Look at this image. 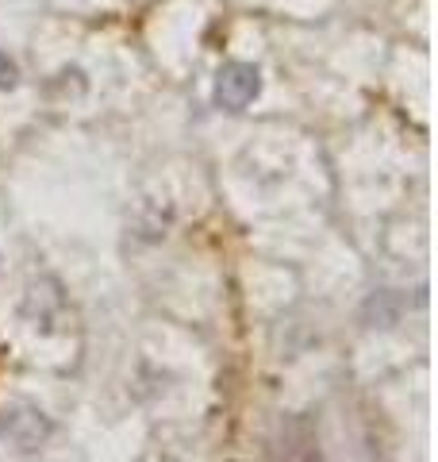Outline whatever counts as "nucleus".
Instances as JSON below:
<instances>
[{"instance_id":"1","label":"nucleus","mask_w":438,"mask_h":462,"mask_svg":"<svg viewBox=\"0 0 438 462\" xmlns=\"http://www.w3.org/2000/svg\"><path fill=\"white\" fill-rule=\"evenodd\" d=\"M54 436V420L32 401H12L0 409V439H8L16 451L32 455Z\"/></svg>"},{"instance_id":"2","label":"nucleus","mask_w":438,"mask_h":462,"mask_svg":"<svg viewBox=\"0 0 438 462\" xmlns=\"http://www.w3.org/2000/svg\"><path fill=\"white\" fill-rule=\"evenodd\" d=\"M261 93V74L251 62H224L215 74V105L224 112H242L251 108Z\"/></svg>"},{"instance_id":"3","label":"nucleus","mask_w":438,"mask_h":462,"mask_svg":"<svg viewBox=\"0 0 438 462\" xmlns=\"http://www.w3.org/2000/svg\"><path fill=\"white\" fill-rule=\"evenodd\" d=\"M16 85V66L8 62V54H0V89H12Z\"/></svg>"}]
</instances>
